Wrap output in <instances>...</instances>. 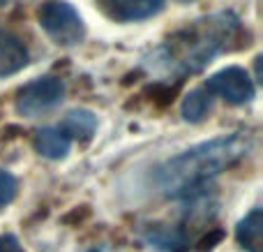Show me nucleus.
Here are the masks:
<instances>
[{"label": "nucleus", "instance_id": "nucleus-9", "mask_svg": "<svg viewBox=\"0 0 263 252\" xmlns=\"http://www.w3.org/2000/svg\"><path fill=\"white\" fill-rule=\"evenodd\" d=\"M35 151L49 160H63L69 153V139L58 128H42L35 132Z\"/></svg>", "mask_w": 263, "mask_h": 252}, {"label": "nucleus", "instance_id": "nucleus-10", "mask_svg": "<svg viewBox=\"0 0 263 252\" xmlns=\"http://www.w3.org/2000/svg\"><path fill=\"white\" fill-rule=\"evenodd\" d=\"M60 132L65 137H74V139H90L97 130V118L92 111L88 109H72L65 116L63 125H60Z\"/></svg>", "mask_w": 263, "mask_h": 252}, {"label": "nucleus", "instance_id": "nucleus-2", "mask_svg": "<svg viewBox=\"0 0 263 252\" xmlns=\"http://www.w3.org/2000/svg\"><path fill=\"white\" fill-rule=\"evenodd\" d=\"M238 23L240 21L227 12L194 21L190 28H185L173 40H168L176 63H180L185 72L201 69L203 65H208L213 60V56L227 49V42L238 30Z\"/></svg>", "mask_w": 263, "mask_h": 252}, {"label": "nucleus", "instance_id": "nucleus-11", "mask_svg": "<svg viewBox=\"0 0 263 252\" xmlns=\"http://www.w3.org/2000/svg\"><path fill=\"white\" fill-rule=\"evenodd\" d=\"M210 109V93L205 88H194L185 95L182 100V106H180V114L187 123H199V120L205 118Z\"/></svg>", "mask_w": 263, "mask_h": 252}, {"label": "nucleus", "instance_id": "nucleus-15", "mask_svg": "<svg viewBox=\"0 0 263 252\" xmlns=\"http://www.w3.org/2000/svg\"><path fill=\"white\" fill-rule=\"evenodd\" d=\"M219 239H222V234H219V231H215V234L213 236H205V239L203 241H201V248H213V243H215V241H219Z\"/></svg>", "mask_w": 263, "mask_h": 252}, {"label": "nucleus", "instance_id": "nucleus-7", "mask_svg": "<svg viewBox=\"0 0 263 252\" xmlns=\"http://www.w3.org/2000/svg\"><path fill=\"white\" fill-rule=\"evenodd\" d=\"M28 65V49L18 37L0 32V79L18 72Z\"/></svg>", "mask_w": 263, "mask_h": 252}, {"label": "nucleus", "instance_id": "nucleus-5", "mask_svg": "<svg viewBox=\"0 0 263 252\" xmlns=\"http://www.w3.org/2000/svg\"><path fill=\"white\" fill-rule=\"evenodd\" d=\"M203 88L210 95L224 97L229 104H245V102H250L254 97V81L238 65H231V67H224L219 72H215L205 81Z\"/></svg>", "mask_w": 263, "mask_h": 252}, {"label": "nucleus", "instance_id": "nucleus-12", "mask_svg": "<svg viewBox=\"0 0 263 252\" xmlns=\"http://www.w3.org/2000/svg\"><path fill=\"white\" fill-rule=\"evenodd\" d=\"M148 241L155 245V248L164 250V252H182L187 248V236L182 234L180 229L176 227H155L153 231L148 234Z\"/></svg>", "mask_w": 263, "mask_h": 252}, {"label": "nucleus", "instance_id": "nucleus-1", "mask_svg": "<svg viewBox=\"0 0 263 252\" xmlns=\"http://www.w3.org/2000/svg\"><path fill=\"white\" fill-rule=\"evenodd\" d=\"M250 151L252 139L245 134L210 139L164 162L157 169V185L171 199L190 197L210 178L238 165Z\"/></svg>", "mask_w": 263, "mask_h": 252}, {"label": "nucleus", "instance_id": "nucleus-16", "mask_svg": "<svg viewBox=\"0 0 263 252\" xmlns=\"http://www.w3.org/2000/svg\"><path fill=\"white\" fill-rule=\"evenodd\" d=\"M5 3H7V0H0V7H3V5H5Z\"/></svg>", "mask_w": 263, "mask_h": 252}, {"label": "nucleus", "instance_id": "nucleus-4", "mask_svg": "<svg viewBox=\"0 0 263 252\" xmlns=\"http://www.w3.org/2000/svg\"><path fill=\"white\" fill-rule=\"evenodd\" d=\"M63 95H65V83L55 77H44L37 79V81H30L28 86H23L18 91L16 114L26 116V118H35V116L60 104Z\"/></svg>", "mask_w": 263, "mask_h": 252}, {"label": "nucleus", "instance_id": "nucleus-6", "mask_svg": "<svg viewBox=\"0 0 263 252\" xmlns=\"http://www.w3.org/2000/svg\"><path fill=\"white\" fill-rule=\"evenodd\" d=\"M104 14L114 21H141L164 7V0H97Z\"/></svg>", "mask_w": 263, "mask_h": 252}, {"label": "nucleus", "instance_id": "nucleus-3", "mask_svg": "<svg viewBox=\"0 0 263 252\" xmlns=\"http://www.w3.org/2000/svg\"><path fill=\"white\" fill-rule=\"evenodd\" d=\"M37 21L58 46H77L86 37V26L79 12L65 0L42 3V7L37 9Z\"/></svg>", "mask_w": 263, "mask_h": 252}, {"label": "nucleus", "instance_id": "nucleus-14", "mask_svg": "<svg viewBox=\"0 0 263 252\" xmlns=\"http://www.w3.org/2000/svg\"><path fill=\"white\" fill-rule=\"evenodd\" d=\"M0 252H23V248L14 234H3L0 236Z\"/></svg>", "mask_w": 263, "mask_h": 252}, {"label": "nucleus", "instance_id": "nucleus-8", "mask_svg": "<svg viewBox=\"0 0 263 252\" xmlns=\"http://www.w3.org/2000/svg\"><path fill=\"white\" fill-rule=\"evenodd\" d=\"M238 243L250 252H263V213L261 208L250 211L236 227Z\"/></svg>", "mask_w": 263, "mask_h": 252}, {"label": "nucleus", "instance_id": "nucleus-13", "mask_svg": "<svg viewBox=\"0 0 263 252\" xmlns=\"http://www.w3.org/2000/svg\"><path fill=\"white\" fill-rule=\"evenodd\" d=\"M16 190H18V183L9 171H3L0 169V206H7V204L14 202L16 197Z\"/></svg>", "mask_w": 263, "mask_h": 252}]
</instances>
